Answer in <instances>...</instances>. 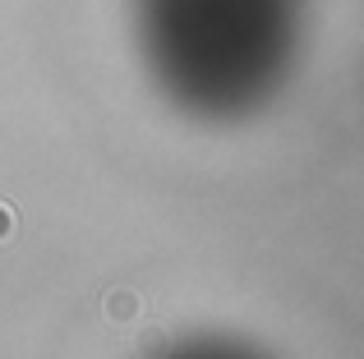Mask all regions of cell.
Segmentation results:
<instances>
[{"label":"cell","instance_id":"obj_1","mask_svg":"<svg viewBox=\"0 0 364 359\" xmlns=\"http://www.w3.org/2000/svg\"><path fill=\"white\" fill-rule=\"evenodd\" d=\"M143 295L129 286H111L107 295H102V318L107 323H143Z\"/></svg>","mask_w":364,"mask_h":359},{"label":"cell","instance_id":"obj_2","mask_svg":"<svg viewBox=\"0 0 364 359\" xmlns=\"http://www.w3.org/2000/svg\"><path fill=\"white\" fill-rule=\"evenodd\" d=\"M134 350H139L143 359H157L161 350H166V336H161V327L143 323V332H139V341H134Z\"/></svg>","mask_w":364,"mask_h":359},{"label":"cell","instance_id":"obj_3","mask_svg":"<svg viewBox=\"0 0 364 359\" xmlns=\"http://www.w3.org/2000/svg\"><path fill=\"white\" fill-rule=\"evenodd\" d=\"M14 207H9V203H0V244H5L9 240V235H14Z\"/></svg>","mask_w":364,"mask_h":359}]
</instances>
